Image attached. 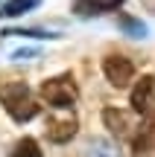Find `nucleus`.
Instances as JSON below:
<instances>
[{
    "label": "nucleus",
    "instance_id": "nucleus-1",
    "mask_svg": "<svg viewBox=\"0 0 155 157\" xmlns=\"http://www.w3.org/2000/svg\"><path fill=\"white\" fill-rule=\"evenodd\" d=\"M0 102H3V108L9 111V117L15 119V122H29L35 113H41V105H38V99H35V93L23 82L3 84V87H0Z\"/></svg>",
    "mask_w": 155,
    "mask_h": 157
},
{
    "label": "nucleus",
    "instance_id": "nucleus-2",
    "mask_svg": "<svg viewBox=\"0 0 155 157\" xmlns=\"http://www.w3.org/2000/svg\"><path fill=\"white\" fill-rule=\"evenodd\" d=\"M41 99L47 102V105L53 108H70L76 105V99H79V90H76V82L70 73L64 76H56V78H47L44 84H41Z\"/></svg>",
    "mask_w": 155,
    "mask_h": 157
},
{
    "label": "nucleus",
    "instance_id": "nucleus-3",
    "mask_svg": "<svg viewBox=\"0 0 155 157\" xmlns=\"http://www.w3.org/2000/svg\"><path fill=\"white\" fill-rule=\"evenodd\" d=\"M132 108L141 117H155V78L152 76L138 78V84L132 90Z\"/></svg>",
    "mask_w": 155,
    "mask_h": 157
},
{
    "label": "nucleus",
    "instance_id": "nucleus-4",
    "mask_svg": "<svg viewBox=\"0 0 155 157\" xmlns=\"http://www.w3.org/2000/svg\"><path fill=\"white\" fill-rule=\"evenodd\" d=\"M103 73L114 87H126L129 82L135 78V64L129 61L126 56H108L103 61Z\"/></svg>",
    "mask_w": 155,
    "mask_h": 157
},
{
    "label": "nucleus",
    "instance_id": "nucleus-5",
    "mask_svg": "<svg viewBox=\"0 0 155 157\" xmlns=\"http://www.w3.org/2000/svg\"><path fill=\"white\" fill-rule=\"evenodd\" d=\"M76 128H79V122L73 117H50L47 125H44V134L53 143H67V140L76 137Z\"/></svg>",
    "mask_w": 155,
    "mask_h": 157
},
{
    "label": "nucleus",
    "instance_id": "nucleus-6",
    "mask_svg": "<svg viewBox=\"0 0 155 157\" xmlns=\"http://www.w3.org/2000/svg\"><path fill=\"white\" fill-rule=\"evenodd\" d=\"M120 6H123V0H73L70 3V12L73 15H82V17H97V15L120 9Z\"/></svg>",
    "mask_w": 155,
    "mask_h": 157
},
{
    "label": "nucleus",
    "instance_id": "nucleus-7",
    "mask_svg": "<svg viewBox=\"0 0 155 157\" xmlns=\"http://www.w3.org/2000/svg\"><path fill=\"white\" fill-rule=\"evenodd\" d=\"M103 122H105V128L111 131L114 137H129V122H126V113L123 111H117V108H105L103 111Z\"/></svg>",
    "mask_w": 155,
    "mask_h": 157
},
{
    "label": "nucleus",
    "instance_id": "nucleus-8",
    "mask_svg": "<svg viewBox=\"0 0 155 157\" xmlns=\"http://www.w3.org/2000/svg\"><path fill=\"white\" fill-rule=\"evenodd\" d=\"M88 157H120V148L114 146V140L97 137V140L88 143Z\"/></svg>",
    "mask_w": 155,
    "mask_h": 157
},
{
    "label": "nucleus",
    "instance_id": "nucleus-9",
    "mask_svg": "<svg viewBox=\"0 0 155 157\" xmlns=\"http://www.w3.org/2000/svg\"><path fill=\"white\" fill-rule=\"evenodd\" d=\"M35 6H41V0H6V6H0V15L3 17H18V15H27Z\"/></svg>",
    "mask_w": 155,
    "mask_h": 157
},
{
    "label": "nucleus",
    "instance_id": "nucleus-10",
    "mask_svg": "<svg viewBox=\"0 0 155 157\" xmlns=\"http://www.w3.org/2000/svg\"><path fill=\"white\" fill-rule=\"evenodd\" d=\"M9 157H44V154H41L38 143H35L32 137H23V140L18 143L15 148H12V154H9Z\"/></svg>",
    "mask_w": 155,
    "mask_h": 157
},
{
    "label": "nucleus",
    "instance_id": "nucleus-11",
    "mask_svg": "<svg viewBox=\"0 0 155 157\" xmlns=\"http://www.w3.org/2000/svg\"><path fill=\"white\" fill-rule=\"evenodd\" d=\"M117 23H120V29H123V32L135 35V38H144V35H146V29L141 26V23L135 21V17H120V21H117Z\"/></svg>",
    "mask_w": 155,
    "mask_h": 157
}]
</instances>
